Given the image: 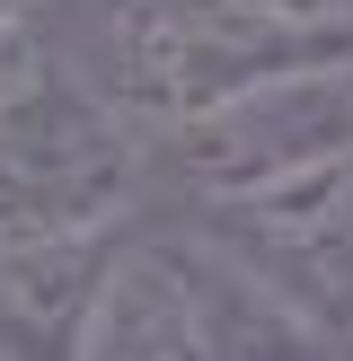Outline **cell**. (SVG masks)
Segmentation results:
<instances>
[{"label":"cell","instance_id":"obj_1","mask_svg":"<svg viewBox=\"0 0 353 361\" xmlns=\"http://www.w3.org/2000/svg\"><path fill=\"white\" fill-rule=\"evenodd\" d=\"M141 150L133 115L115 97L53 62H18L0 88V247L9 238H80V229H115L133 212Z\"/></svg>","mask_w":353,"mask_h":361},{"label":"cell","instance_id":"obj_2","mask_svg":"<svg viewBox=\"0 0 353 361\" xmlns=\"http://www.w3.org/2000/svg\"><path fill=\"white\" fill-rule=\"evenodd\" d=\"M353 27H300V18L247 9V0H124L115 18V106L150 123H186L239 88L292 62L345 53Z\"/></svg>","mask_w":353,"mask_h":361},{"label":"cell","instance_id":"obj_3","mask_svg":"<svg viewBox=\"0 0 353 361\" xmlns=\"http://www.w3.org/2000/svg\"><path fill=\"white\" fill-rule=\"evenodd\" d=\"M168 133H176V168L203 194H247L318 168V159H353V44L327 62H292Z\"/></svg>","mask_w":353,"mask_h":361},{"label":"cell","instance_id":"obj_4","mask_svg":"<svg viewBox=\"0 0 353 361\" xmlns=\"http://www.w3.org/2000/svg\"><path fill=\"white\" fill-rule=\"evenodd\" d=\"M212 238H229L256 274L292 291V309L327 335L335 353L353 344V159H318L300 176L247 194H212Z\"/></svg>","mask_w":353,"mask_h":361},{"label":"cell","instance_id":"obj_5","mask_svg":"<svg viewBox=\"0 0 353 361\" xmlns=\"http://www.w3.org/2000/svg\"><path fill=\"white\" fill-rule=\"evenodd\" d=\"M71 353H97V361H203V344H194V282H186L176 238L115 247L97 264V291H88L80 326H71Z\"/></svg>","mask_w":353,"mask_h":361},{"label":"cell","instance_id":"obj_6","mask_svg":"<svg viewBox=\"0 0 353 361\" xmlns=\"http://www.w3.org/2000/svg\"><path fill=\"white\" fill-rule=\"evenodd\" d=\"M176 256H186V282H194V344L212 361H229V353H335L292 309V291L274 274H256L229 238L203 229V238H176Z\"/></svg>","mask_w":353,"mask_h":361},{"label":"cell","instance_id":"obj_7","mask_svg":"<svg viewBox=\"0 0 353 361\" xmlns=\"http://www.w3.org/2000/svg\"><path fill=\"white\" fill-rule=\"evenodd\" d=\"M247 9H274V18H300V27H353V0H247Z\"/></svg>","mask_w":353,"mask_h":361},{"label":"cell","instance_id":"obj_8","mask_svg":"<svg viewBox=\"0 0 353 361\" xmlns=\"http://www.w3.org/2000/svg\"><path fill=\"white\" fill-rule=\"evenodd\" d=\"M18 62H27V44H18V27H0V88L18 80Z\"/></svg>","mask_w":353,"mask_h":361},{"label":"cell","instance_id":"obj_9","mask_svg":"<svg viewBox=\"0 0 353 361\" xmlns=\"http://www.w3.org/2000/svg\"><path fill=\"white\" fill-rule=\"evenodd\" d=\"M35 9V0H0V27H18V18H27Z\"/></svg>","mask_w":353,"mask_h":361}]
</instances>
